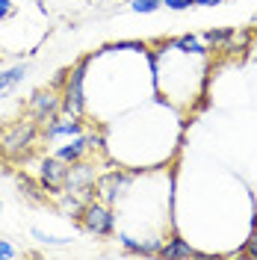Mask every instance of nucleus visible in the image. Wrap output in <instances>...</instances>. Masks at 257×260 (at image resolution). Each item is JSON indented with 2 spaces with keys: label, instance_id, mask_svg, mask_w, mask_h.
<instances>
[{
  "label": "nucleus",
  "instance_id": "obj_11",
  "mask_svg": "<svg viewBox=\"0 0 257 260\" xmlns=\"http://www.w3.org/2000/svg\"><path fill=\"white\" fill-rule=\"evenodd\" d=\"M59 207H62V213H71V216H80L83 207H86V201H83L80 195H74V192H68L59 198Z\"/></svg>",
  "mask_w": 257,
  "mask_h": 260
},
{
  "label": "nucleus",
  "instance_id": "obj_7",
  "mask_svg": "<svg viewBox=\"0 0 257 260\" xmlns=\"http://www.w3.org/2000/svg\"><path fill=\"white\" fill-rule=\"evenodd\" d=\"M83 133V121L80 118H71V115H65V118H53L45 124V139H59V136H80Z\"/></svg>",
  "mask_w": 257,
  "mask_h": 260
},
{
  "label": "nucleus",
  "instance_id": "obj_2",
  "mask_svg": "<svg viewBox=\"0 0 257 260\" xmlns=\"http://www.w3.org/2000/svg\"><path fill=\"white\" fill-rule=\"evenodd\" d=\"M86 65H89V59H80V62L68 71L65 92H62V98H59V113L62 115L83 118V107H86V101H83V77H86Z\"/></svg>",
  "mask_w": 257,
  "mask_h": 260
},
{
  "label": "nucleus",
  "instance_id": "obj_15",
  "mask_svg": "<svg viewBox=\"0 0 257 260\" xmlns=\"http://www.w3.org/2000/svg\"><path fill=\"white\" fill-rule=\"evenodd\" d=\"M234 39V30H210L204 32V42H210V45H222V42H231Z\"/></svg>",
  "mask_w": 257,
  "mask_h": 260
},
{
  "label": "nucleus",
  "instance_id": "obj_23",
  "mask_svg": "<svg viewBox=\"0 0 257 260\" xmlns=\"http://www.w3.org/2000/svg\"><path fill=\"white\" fill-rule=\"evenodd\" d=\"M254 24H257V15H254Z\"/></svg>",
  "mask_w": 257,
  "mask_h": 260
},
{
  "label": "nucleus",
  "instance_id": "obj_6",
  "mask_svg": "<svg viewBox=\"0 0 257 260\" xmlns=\"http://www.w3.org/2000/svg\"><path fill=\"white\" fill-rule=\"evenodd\" d=\"M65 180H68V162L59 160V157L42 160V186L48 192H62Z\"/></svg>",
  "mask_w": 257,
  "mask_h": 260
},
{
  "label": "nucleus",
  "instance_id": "obj_19",
  "mask_svg": "<svg viewBox=\"0 0 257 260\" xmlns=\"http://www.w3.org/2000/svg\"><path fill=\"white\" fill-rule=\"evenodd\" d=\"M242 254L257 260V228H254V234H251V240H248V245H245V251H242Z\"/></svg>",
  "mask_w": 257,
  "mask_h": 260
},
{
  "label": "nucleus",
  "instance_id": "obj_8",
  "mask_svg": "<svg viewBox=\"0 0 257 260\" xmlns=\"http://www.w3.org/2000/svg\"><path fill=\"white\" fill-rule=\"evenodd\" d=\"M27 74H30V65H27V62H18V65H12L9 71H3V74H0V98L9 95V92H12V89H15Z\"/></svg>",
  "mask_w": 257,
  "mask_h": 260
},
{
  "label": "nucleus",
  "instance_id": "obj_22",
  "mask_svg": "<svg viewBox=\"0 0 257 260\" xmlns=\"http://www.w3.org/2000/svg\"><path fill=\"white\" fill-rule=\"evenodd\" d=\"M0 59H3V50H0Z\"/></svg>",
  "mask_w": 257,
  "mask_h": 260
},
{
  "label": "nucleus",
  "instance_id": "obj_10",
  "mask_svg": "<svg viewBox=\"0 0 257 260\" xmlns=\"http://www.w3.org/2000/svg\"><path fill=\"white\" fill-rule=\"evenodd\" d=\"M160 257H166V260H175V257H198V251H195L189 243H183V240H169L166 245H160V251H157Z\"/></svg>",
  "mask_w": 257,
  "mask_h": 260
},
{
  "label": "nucleus",
  "instance_id": "obj_20",
  "mask_svg": "<svg viewBox=\"0 0 257 260\" xmlns=\"http://www.w3.org/2000/svg\"><path fill=\"white\" fill-rule=\"evenodd\" d=\"M12 15V0H0V21Z\"/></svg>",
  "mask_w": 257,
  "mask_h": 260
},
{
  "label": "nucleus",
  "instance_id": "obj_17",
  "mask_svg": "<svg viewBox=\"0 0 257 260\" xmlns=\"http://www.w3.org/2000/svg\"><path fill=\"white\" fill-rule=\"evenodd\" d=\"M12 257H18V251L6 240H0V260H12Z\"/></svg>",
  "mask_w": 257,
  "mask_h": 260
},
{
  "label": "nucleus",
  "instance_id": "obj_16",
  "mask_svg": "<svg viewBox=\"0 0 257 260\" xmlns=\"http://www.w3.org/2000/svg\"><path fill=\"white\" fill-rule=\"evenodd\" d=\"M33 237H36L39 243H45V245H65V243H71V240H62V237H48V234H42L39 228L33 231Z\"/></svg>",
  "mask_w": 257,
  "mask_h": 260
},
{
  "label": "nucleus",
  "instance_id": "obj_12",
  "mask_svg": "<svg viewBox=\"0 0 257 260\" xmlns=\"http://www.w3.org/2000/svg\"><path fill=\"white\" fill-rule=\"evenodd\" d=\"M172 48L186 50V53H204V45H201L195 36H180V39H175V42H172Z\"/></svg>",
  "mask_w": 257,
  "mask_h": 260
},
{
  "label": "nucleus",
  "instance_id": "obj_3",
  "mask_svg": "<svg viewBox=\"0 0 257 260\" xmlns=\"http://www.w3.org/2000/svg\"><path fill=\"white\" fill-rule=\"evenodd\" d=\"M80 219H83V228L89 234H95V237H110L115 228V216L104 201H86Z\"/></svg>",
  "mask_w": 257,
  "mask_h": 260
},
{
  "label": "nucleus",
  "instance_id": "obj_21",
  "mask_svg": "<svg viewBox=\"0 0 257 260\" xmlns=\"http://www.w3.org/2000/svg\"><path fill=\"white\" fill-rule=\"evenodd\" d=\"M195 6H219V3H225V0H192Z\"/></svg>",
  "mask_w": 257,
  "mask_h": 260
},
{
  "label": "nucleus",
  "instance_id": "obj_9",
  "mask_svg": "<svg viewBox=\"0 0 257 260\" xmlns=\"http://www.w3.org/2000/svg\"><path fill=\"white\" fill-rule=\"evenodd\" d=\"M86 151H89V142H86V136L80 133V136H74L68 145L59 148V151H56V157H59V160H65V162H80Z\"/></svg>",
  "mask_w": 257,
  "mask_h": 260
},
{
  "label": "nucleus",
  "instance_id": "obj_24",
  "mask_svg": "<svg viewBox=\"0 0 257 260\" xmlns=\"http://www.w3.org/2000/svg\"><path fill=\"white\" fill-rule=\"evenodd\" d=\"M0 210H3V204H0Z\"/></svg>",
  "mask_w": 257,
  "mask_h": 260
},
{
  "label": "nucleus",
  "instance_id": "obj_18",
  "mask_svg": "<svg viewBox=\"0 0 257 260\" xmlns=\"http://www.w3.org/2000/svg\"><path fill=\"white\" fill-rule=\"evenodd\" d=\"M169 9H175V12H180V9H189V6H195L192 0H163Z\"/></svg>",
  "mask_w": 257,
  "mask_h": 260
},
{
  "label": "nucleus",
  "instance_id": "obj_1",
  "mask_svg": "<svg viewBox=\"0 0 257 260\" xmlns=\"http://www.w3.org/2000/svg\"><path fill=\"white\" fill-rule=\"evenodd\" d=\"M36 136H39V121L36 118H21V121H15L12 127L3 133V145H0L3 157H9V160L27 157L33 151Z\"/></svg>",
  "mask_w": 257,
  "mask_h": 260
},
{
  "label": "nucleus",
  "instance_id": "obj_13",
  "mask_svg": "<svg viewBox=\"0 0 257 260\" xmlns=\"http://www.w3.org/2000/svg\"><path fill=\"white\" fill-rule=\"evenodd\" d=\"M21 189H24V195H27L30 201H45V195H42L45 186H36L30 178H21Z\"/></svg>",
  "mask_w": 257,
  "mask_h": 260
},
{
  "label": "nucleus",
  "instance_id": "obj_5",
  "mask_svg": "<svg viewBox=\"0 0 257 260\" xmlns=\"http://www.w3.org/2000/svg\"><path fill=\"white\" fill-rule=\"evenodd\" d=\"M27 107H30V118H36L39 124H48V121H53V118L59 115V98L53 95V89L36 92Z\"/></svg>",
  "mask_w": 257,
  "mask_h": 260
},
{
  "label": "nucleus",
  "instance_id": "obj_14",
  "mask_svg": "<svg viewBox=\"0 0 257 260\" xmlns=\"http://www.w3.org/2000/svg\"><path fill=\"white\" fill-rule=\"evenodd\" d=\"M160 6H163V0H130L133 12H157Z\"/></svg>",
  "mask_w": 257,
  "mask_h": 260
},
{
  "label": "nucleus",
  "instance_id": "obj_4",
  "mask_svg": "<svg viewBox=\"0 0 257 260\" xmlns=\"http://www.w3.org/2000/svg\"><path fill=\"white\" fill-rule=\"evenodd\" d=\"M130 180L133 178H130L127 172H118V169H115V172H107V175H101V178L95 180V192L104 204H113L115 198L130 186Z\"/></svg>",
  "mask_w": 257,
  "mask_h": 260
}]
</instances>
